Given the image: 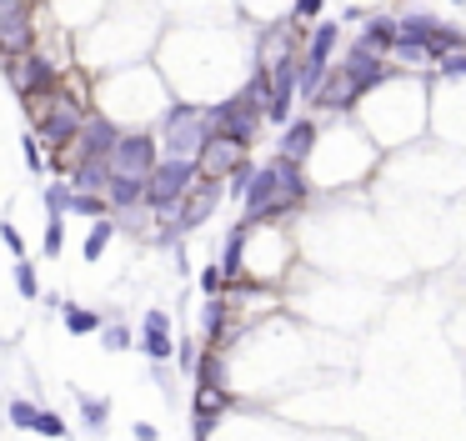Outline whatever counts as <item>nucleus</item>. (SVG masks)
Wrapping results in <instances>:
<instances>
[{
    "label": "nucleus",
    "mask_w": 466,
    "mask_h": 441,
    "mask_svg": "<svg viewBox=\"0 0 466 441\" xmlns=\"http://www.w3.org/2000/svg\"><path fill=\"white\" fill-rule=\"evenodd\" d=\"M306 201V181H301V166L291 161H266L256 171V181H251L246 191V226L251 221H276V216L296 211V206Z\"/></svg>",
    "instance_id": "f257e3e1"
},
{
    "label": "nucleus",
    "mask_w": 466,
    "mask_h": 441,
    "mask_svg": "<svg viewBox=\"0 0 466 441\" xmlns=\"http://www.w3.org/2000/svg\"><path fill=\"white\" fill-rule=\"evenodd\" d=\"M211 146V110L176 106L161 120V161H201Z\"/></svg>",
    "instance_id": "f03ea898"
},
{
    "label": "nucleus",
    "mask_w": 466,
    "mask_h": 441,
    "mask_svg": "<svg viewBox=\"0 0 466 441\" xmlns=\"http://www.w3.org/2000/svg\"><path fill=\"white\" fill-rule=\"evenodd\" d=\"M201 161H161L156 166V176H151V186H146V206H151L156 216H171L176 221V211L185 206V196L201 186Z\"/></svg>",
    "instance_id": "7ed1b4c3"
},
{
    "label": "nucleus",
    "mask_w": 466,
    "mask_h": 441,
    "mask_svg": "<svg viewBox=\"0 0 466 441\" xmlns=\"http://www.w3.org/2000/svg\"><path fill=\"white\" fill-rule=\"evenodd\" d=\"M261 116H266V106L241 91V96L211 106V140H226V146H241V151H246L261 130Z\"/></svg>",
    "instance_id": "20e7f679"
},
{
    "label": "nucleus",
    "mask_w": 466,
    "mask_h": 441,
    "mask_svg": "<svg viewBox=\"0 0 466 441\" xmlns=\"http://www.w3.org/2000/svg\"><path fill=\"white\" fill-rule=\"evenodd\" d=\"M81 130H86V116H81L76 101H65V96H51L41 106V116H35V140H45L55 156L76 151Z\"/></svg>",
    "instance_id": "39448f33"
},
{
    "label": "nucleus",
    "mask_w": 466,
    "mask_h": 441,
    "mask_svg": "<svg viewBox=\"0 0 466 441\" xmlns=\"http://www.w3.org/2000/svg\"><path fill=\"white\" fill-rule=\"evenodd\" d=\"M156 166H161V146L151 130H126L110 156V176H126V181H151Z\"/></svg>",
    "instance_id": "423d86ee"
},
{
    "label": "nucleus",
    "mask_w": 466,
    "mask_h": 441,
    "mask_svg": "<svg viewBox=\"0 0 466 441\" xmlns=\"http://www.w3.org/2000/svg\"><path fill=\"white\" fill-rule=\"evenodd\" d=\"M120 136H126V130H120L116 120H86V130H81V140H76V151H71V171H76L81 161H110V156H116V146H120Z\"/></svg>",
    "instance_id": "0eeeda50"
},
{
    "label": "nucleus",
    "mask_w": 466,
    "mask_h": 441,
    "mask_svg": "<svg viewBox=\"0 0 466 441\" xmlns=\"http://www.w3.org/2000/svg\"><path fill=\"white\" fill-rule=\"evenodd\" d=\"M341 76H347L351 96H366V91L381 86L391 71H386V61H381V55H371V51H361V45H351V51L341 55Z\"/></svg>",
    "instance_id": "6e6552de"
},
{
    "label": "nucleus",
    "mask_w": 466,
    "mask_h": 441,
    "mask_svg": "<svg viewBox=\"0 0 466 441\" xmlns=\"http://www.w3.org/2000/svg\"><path fill=\"white\" fill-rule=\"evenodd\" d=\"M141 351L151 356L156 366H166L176 356V341H171V316L156 306V312H146V321H141Z\"/></svg>",
    "instance_id": "1a4fd4ad"
},
{
    "label": "nucleus",
    "mask_w": 466,
    "mask_h": 441,
    "mask_svg": "<svg viewBox=\"0 0 466 441\" xmlns=\"http://www.w3.org/2000/svg\"><path fill=\"white\" fill-rule=\"evenodd\" d=\"M402 45V15H366V31H361V51L386 55Z\"/></svg>",
    "instance_id": "9d476101"
},
{
    "label": "nucleus",
    "mask_w": 466,
    "mask_h": 441,
    "mask_svg": "<svg viewBox=\"0 0 466 441\" xmlns=\"http://www.w3.org/2000/svg\"><path fill=\"white\" fill-rule=\"evenodd\" d=\"M211 211H216V186H211V181H201L191 196H185V206H181V211H176V231H195V226H201V221H206Z\"/></svg>",
    "instance_id": "9b49d317"
},
{
    "label": "nucleus",
    "mask_w": 466,
    "mask_h": 441,
    "mask_svg": "<svg viewBox=\"0 0 466 441\" xmlns=\"http://www.w3.org/2000/svg\"><path fill=\"white\" fill-rule=\"evenodd\" d=\"M311 146H316V120H296V126H286L281 130V161H291V166H306L311 161Z\"/></svg>",
    "instance_id": "f8f14e48"
},
{
    "label": "nucleus",
    "mask_w": 466,
    "mask_h": 441,
    "mask_svg": "<svg viewBox=\"0 0 466 441\" xmlns=\"http://www.w3.org/2000/svg\"><path fill=\"white\" fill-rule=\"evenodd\" d=\"M76 407H81V421H86L90 431H106V421H110V401L106 397H86V391H76Z\"/></svg>",
    "instance_id": "ddd939ff"
},
{
    "label": "nucleus",
    "mask_w": 466,
    "mask_h": 441,
    "mask_svg": "<svg viewBox=\"0 0 466 441\" xmlns=\"http://www.w3.org/2000/svg\"><path fill=\"white\" fill-rule=\"evenodd\" d=\"M45 216H51V221H61L65 211H71V206H76V186H65V181H51L45 186Z\"/></svg>",
    "instance_id": "4468645a"
},
{
    "label": "nucleus",
    "mask_w": 466,
    "mask_h": 441,
    "mask_svg": "<svg viewBox=\"0 0 466 441\" xmlns=\"http://www.w3.org/2000/svg\"><path fill=\"white\" fill-rule=\"evenodd\" d=\"M65 331L71 336H96V331H106V321H100L96 312H86V306H65Z\"/></svg>",
    "instance_id": "2eb2a0df"
},
{
    "label": "nucleus",
    "mask_w": 466,
    "mask_h": 441,
    "mask_svg": "<svg viewBox=\"0 0 466 441\" xmlns=\"http://www.w3.org/2000/svg\"><path fill=\"white\" fill-rule=\"evenodd\" d=\"M41 411H45V407H35V401H25V397H11V401H5V417H11L21 431H41Z\"/></svg>",
    "instance_id": "dca6fc26"
},
{
    "label": "nucleus",
    "mask_w": 466,
    "mask_h": 441,
    "mask_svg": "<svg viewBox=\"0 0 466 441\" xmlns=\"http://www.w3.org/2000/svg\"><path fill=\"white\" fill-rule=\"evenodd\" d=\"M241 156V146H226V140H211L206 156H201V171L216 176V171H231V161Z\"/></svg>",
    "instance_id": "f3484780"
},
{
    "label": "nucleus",
    "mask_w": 466,
    "mask_h": 441,
    "mask_svg": "<svg viewBox=\"0 0 466 441\" xmlns=\"http://www.w3.org/2000/svg\"><path fill=\"white\" fill-rule=\"evenodd\" d=\"M110 236H116V221H96V226L86 231V246H81V256H86V261H100V256H106V246H110Z\"/></svg>",
    "instance_id": "a211bd4d"
},
{
    "label": "nucleus",
    "mask_w": 466,
    "mask_h": 441,
    "mask_svg": "<svg viewBox=\"0 0 466 441\" xmlns=\"http://www.w3.org/2000/svg\"><path fill=\"white\" fill-rule=\"evenodd\" d=\"M146 186H151V181H126V176H116L110 191H106V201L110 206H136V201H146Z\"/></svg>",
    "instance_id": "6ab92c4d"
},
{
    "label": "nucleus",
    "mask_w": 466,
    "mask_h": 441,
    "mask_svg": "<svg viewBox=\"0 0 466 441\" xmlns=\"http://www.w3.org/2000/svg\"><path fill=\"white\" fill-rule=\"evenodd\" d=\"M241 251H246V226H236L226 236V261H221V271H226V276H236V271H241Z\"/></svg>",
    "instance_id": "aec40b11"
},
{
    "label": "nucleus",
    "mask_w": 466,
    "mask_h": 441,
    "mask_svg": "<svg viewBox=\"0 0 466 441\" xmlns=\"http://www.w3.org/2000/svg\"><path fill=\"white\" fill-rule=\"evenodd\" d=\"M15 291H21L25 302H35V296H41V276H35L31 261H15Z\"/></svg>",
    "instance_id": "412c9836"
},
{
    "label": "nucleus",
    "mask_w": 466,
    "mask_h": 441,
    "mask_svg": "<svg viewBox=\"0 0 466 441\" xmlns=\"http://www.w3.org/2000/svg\"><path fill=\"white\" fill-rule=\"evenodd\" d=\"M226 286H231V276H226V271L216 266V261H211V266L201 271V291H206V302H216V296H221V291H226Z\"/></svg>",
    "instance_id": "4be33fe9"
},
{
    "label": "nucleus",
    "mask_w": 466,
    "mask_h": 441,
    "mask_svg": "<svg viewBox=\"0 0 466 441\" xmlns=\"http://www.w3.org/2000/svg\"><path fill=\"white\" fill-rule=\"evenodd\" d=\"M221 326H226V302L216 296V302H206V316H201V331H206V336H216Z\"/></svg>",
    "instance_id": "5701e85b"
},
{
    "label": "nucleus",
    "mask_w": 466,
    "mask_h": 441,
    "mask_svg": "<svg viewBox=\"0 0 466 441\" xmlns=\"http://www.w3.org/2000/svg\"><path fill=\"white\" fill-rule=\"evenodd\" d=\"M100 346H106V351H126V346H130V326L110 321L106 331H100Z\"/></svg>",
    "instance_id": "b1692460"
},
{
    "label": "nucleus",
    "mask_w": 466,
    "mask_h": 441,
    "mask_svg": "<svg viewBox=\"0 0 466 441\" xmlns=\"http://www.w3.org/2000/svg\"><path fill=\"white\" fill-rule=\"evenodd\" d=\"M61 246H65V226H61V221H45L41 251H45V256H61Z\"/></svg>",
    "instance_id": "393cba45"
},
{
    "label": "nucleus",
    "mask_w": 466,
    "mask_h": 441,
    "mask_svg": "<svg viewBox=\"0 0 466 441\" xmlns=\"http://www.w3.org/2000/svg\"><path fill=\"white\" fill-rule=\"evenodd\" d=\"M35 436H51V441H65V436H71V427H65V421L55 417V411H41V431H35Z\"/></svg>",
    "instance_id": "a878e982"
},
{
    "label": "nucleus",
    "mask_w": 466,
    "mask_h": 441,
    "mask_svg": "<svg viewBox=\"0 0 466 441\" xmlns=\"http://www.w3.org/2000/svg\"><path fill=\"white\" fill-rule=\"evenodd\" d=\"M0 241H5V251H11L15 261H25V241H21V231H15L11 221H5V226H0Z\"/></svg>",
    "instance_id": "bb28decb"
},
{
    "label": "nucleus",
    "mask_w": 466,
    "mask_h": 441,
    "mask_svg": "<svg viewBox=\"0 0 466 441\" xmlns=\"http://www.w3.org/2000/svg\"><path fill=\"white\" fill-rule=\"evenodd\" d=\"M25 166H31V171H41V140H35V136H25Z\"/></svg>",
    "instance_id": "cd10ccee"
},
{
    "label": "nucleus",
    "mask_w": 466,
    "mask_h": 441,
    "mask_svg": "<svg viewBox=\"0 0 466 441\" xmlns=\"http://www.w3.org/2000/svg\"><path fill=\"white\" fill-rule=\"evenodd\" d=\"M442 76H446V81L466 76V55H452V61H442Z\"/></svg>",
    "instance_id": "c85d7f7f"
},
{
    "label": "nucleus",
    "mask_w": 466,
    "mask_h": 441,
    "mask_svg": "<svg viewBox=\"0 0 466 441\" xmlns=\"http://www.w3.org/2000/svg\"><path fill=\"white\" fill-rule=\"evenodd\" d=\"M130 436H136V441H156V436H161V431H156L151 421H136V427H130Z\"/></svg>",
    "instance_id": "c756f323"
},
{
    "label": "nucleus",
    "mask_w": 466,
    "mask_h": 441,
    "mask_svg": "<svg viewBox=\"0 0 466 441\" xmlns=\"http://www.w3.org/2000/svg\"><path fill=\"white\" fill-rule=\"evenodd\" d=\"M296 15H301V21H316V15H321V5H316V0H301V5H296Z\"/></svg>",
    "instance_id": "7c9ffc66"
}]
</instances>
